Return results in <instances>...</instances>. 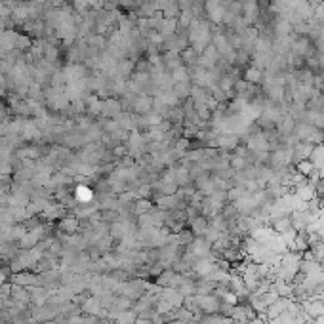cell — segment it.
I'll return each mask as SVG.
<instances>
[{
  "label": "cell",
  "mask_w": 324,
  "mask_h": 324,
  "mask_svg": "<svg viewBox=\"0 0 324 324\" xmlns=\"http://www.w3.org/2000/svg\"><path fill=\"white\" fill-rule=\"evenodd\" d=\"M259 16H261V6L257 0H242V19L246 25L254 27Z\"/></svg>",
  "instance_id": "cell-1"
},
{
  "label": "cell",
  "mask_w": 324,
  "mask_h": 324,
  "mask_svg": "<svg viewBox=\"0 0 324 324\" xmlns=\"http://www.w3.org/2000/svg\"><path fill=\"white\" fill-rule=\"evenodd\" d=\"M208 229H210V223H208V218H204V215H196V218L191 220V231H193L195 237H204Z\"/></svg>",
  "instance_id": "cell-2"
},
{
  "label": "cell",
  "mask_w": 324,
  "mask_h": 324,
  "mask_svg": "<svg viewBox=\"0 0 324 324\" xmlns=\"http://www.w3.org/2000/svg\"><path fill=\"white\" fill-rule=\"evenodd\" d=\"M242 80H246L248 84H261L263 82V71L250 65L242 71Z\"/></svg>",
  "instance_id": "cell-3"
},
{
  "label": "cell",
  "mask_w": 324,
  "mask_h": 324,
  "mask_svg": "<svg viewBox=\"0 0 324 324\" xmlns=\"http://www.w3.org/2000/svg\"><path fill=\"white\" fill-rule=\"evenodd\" d=\"M296 166V172H299L301 176H305V178H309V176H313L316 172L315 164H313V160H309V158H305V160H299L294 164Z\"/></svg>",
  "instance_id": "cell-4"
}]
</instances>
